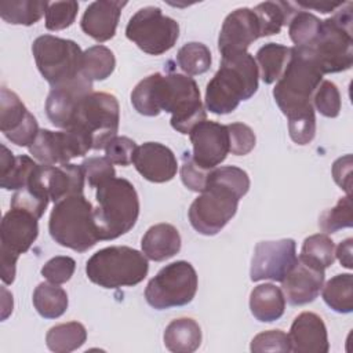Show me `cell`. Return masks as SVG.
<instances>
[{"instance_id":"1","label":"cell","mask_w":353,"mask_h":353,"mask_svg":"<svg viewBox=\"0 0 353 353\" xmlns=\"http://www.w3.org/2000/svg\"><path fill=\"white\" fill-rule=\"evenodd\" d=\"M131 103L143 116L171 113V127L181 134H190L205 120L200 90L188 74L153 73L145 77L132 90Z\"/></svg>"},{"instance_id":"2","label":"cell","mask_w":353,"mask_h":353,"mask_svg":"<svg viewBox=\"0 0 353 353\" xmlns=\"http://www.w3.org/2000/svg\"><path fill=\"white\" fill-rule=\"evenodd\" d=\"M250 189L248 174L234 165L211 170L207 188L193 200L189 221L196 232L214 236L234 216L240 199Z\"/></svg>"},{"instance_id":"3","label":"cell","mask_w":353,"mask_h":353,"mask_svg":"<svg viewBox=\"0 0 353 353\" xmlns=\"http://www.w3.org/2000/svg\"><path fill=\"white\" fill-rule=\"evenodd\" d=\"M258 65L250 52L222 57L221 68L205 88V108L214 114L232 113L258 90Z\"/></svg>"},{"instance_id":"4","label":"cell","mask_w":353,"mask_h":353,"mask_svg":"<svg viewBox=\"0 0 353 353\" xmlns=\"http://www.w3.org/2000/svg\"><path fill=\"white\" fill-rule=\"evenodd\" d=\"M323 73L306 47H292L290 61L273 88V97L287 119L313 112V95Z\"/></svg>"},{"instance_id":"5","label":"cell","mask_w":353,"mask_h":353,"mask_svg":"<svg viewBox=\"0 0 353 353\" xmlns=\"http://www.w3.org/2000/svg\"><path fill=\"white\" fill-rule=\"evenodd\" d=\"M94 218L99 240H114L130 232L139 215V199L134 185L124 178H112L97 188Z\"/></svg>"},{"instance_id":"6","label":"cell","mask_w":353,"mask_h":353,"mask_svg":"<svg viewBox=\"0 0 353 353\" xmlns=\"http://www.w3.org/2000/svg\"><path fill=\"white\" fill-rule=\"evenodd\" d=\"M48 230L55 243L77 252H85L99 240L94 207L83 193L68 196L55 203Z\"/></svg>"},{"instance_id":"7","label":"cell","mask_w":353,"mask_h":353,"mask_svg":"<svg viewBox=\"0 0 353 353\" xmlns=\"http://www.w3.org/2000/svg\"><path fill=\"white\" fill-rule=\"evenodd\" d=\"M352 3L346 1L336 12L321 21L320 32L309 48L321 73H338L353 65Z\"/></svg>"},{"instance_id":"8","label":"cell","mask_w":353,"mask_h":353,"mask_svg":"<svg viewBox=\"0 0 353 353\" xmlns=\"http://www.w3.org/2000/svg\"><path fill=\"white\" fill-rule=\"evenodd\" d=\"M149 263L143 252L127 245H113L97 251L85 263L90 281L103 288L132 287L148 274Z\"/></svg>"},{"instance_id":"9","label":"cell","mask_w":353,"mask_h":353,"mask_svg":"<svg viewBox=\"0 0 353 353\" xmlns=\"http://www.w3.org/2000/svg\"><path fill=\"white\" fill-rule=\"evenodd\" d=\"M36 66L51 88L77 79L83 70V52L77 43L51 34L39 36L32 44Z\"/></svg>"},{"instance_id":"10","label":"cell","mask_w":353,"mask_h":353,"mask_svg":"<svg viewBox=\"0 0 353 353\" xmlns=\"http://www.w3.org/2000/svg\"><path fill=\"white\" fill-rule=\"evenodd\" d=\"M197 284V273L192 263L176 261L165 265L150 279L145 288V299L157 310L183 306L193 301Z\"/></svg>"},{"instance_id":"11","label":"cell","mask_w":353,"mask_h":353,"mask_svg":"<svg viewBox=\"0 0 353 353\" xmlns=\"http://www.w3.org/2000/svg\"><path fill=\"white\" fill-rule=\"evenodd\" d=\"M125 36L143 52L161 55L171 50L179 37V25L164 15L159 7L148 6L138 10L125 26Z\"/></svg>"},{"instance_id":"12","label":"cell","mask_w":353,"mask_h":353,"mask_svg":"<svg viewBox=\"0 0 353 353\" xmlns=\"http://www.w3.org/2000/svg\"><path fill=\"white\" fill-rule=\"evenodd\" d=\"M120 108L114 95L108 92H91L80 102L74 121L70 127H79L90 135L92 149L99 150L117 137ZM69 127V128H70Z\"/></svg>"},{"instance_id":"13","label":"cell","mask_w":353,"mask_h":353,"mask_svg":"<svg viewBox=\"0 0 353 353\" xmlns=\"http://www.w3.org/2000/svg\"><path fill=\"white\" fill-rule=\"evenodd\" d=\"M28 149L33 159L41 164L58 165L88 153L92 149V141L79 127H70L63 131L44 128L39 131Z\"/></svg>"},{"instance_id":"14","label":"cell","mask_w":353,"mask_h":353,"mask_svg":"<svg viewBox=\"0 0 353 353\" xmlns=\"http://www.w3.org/2000/svg\"><path fill=\"white\" fill-rule=\"evenodd\" d=\"M296 259V244L292 239L261 241L254 250L250 279L252 281L273 280L281 283Z\"/></svg>"},{"instance_id":"15","label":"cell","mask_w":353,"mask_h":353,"mask_svg":"<svg viewBox=\"0 0 353 353\" xmlns=\"http://www.w3.org/2000/svg\"><path fill=\"white\" fill-rule=\"evenodd\" d=\"M0 130L18 146H30L40 131L36 117L19 97L4 85L0 91Z\"/></svg>"},{"instance_id":"16","label":"cell","mask_w":353,"mask_h":353,"mask_svg":"<svg viewBox=\"0 0 353 353\" xmlns=\"http://www.w3.org/2000/svg\"><path fill=\"white\" fill-rule=\"evenodd\" d=\"M91 92L92 81L84 74L63 85L51 88L46 101L47 117L55 127L68 130L74 121L80 102Z\"/></svg>"},{"instance_id":"17","label":"cell","mask_w":353,"mask_h":353,"mask_svg":"<svg viewBox=\"0 0 353 353\" xmlns=\"http://www.w3.org/2000/svg\"><path fill=\"white\" fill-rule=\"evenodd\" d=\"M193 146L192 157L203 168L212 170L219 165L230 152L226 125L203 120L190 131Z\"/></svg>"},{"instance_id":"18","label":"cell","mask_w":353,"mask_h":353,"mask_svg":"<svg viewBox=\"0 0 353 353\" xmlns=\"http://www.w3.org/2000/svg\"><path fill=\"white\" fill-rule=\"evenodd\" d=\"M37 234V218L26 211L11 208L4 214L0 226V255L18 259L30 248Z\"/></svg>"},{"instance_id":"19","label":"cell","mask_w":353,"mask_h":353,"mask_svg":"<svg viewBox=\"0 0 353 353\" xmlns=\"http://www.w3.org/2000/svg\"><path fill=\"white\" fill-rule=\"evenodd\" d=\"M258 37H261V33L254 11L247 7L237 8L223 21L218 37V50L222 57L245 52Z\"/></svg>"},{"instance_id":"20","label":"cell","mask_w":353,"mask_h":353,"mask_svg":"<svg viewBox=\"0 0 353 353\" xmlns=\"http://www.w3.org/2000/svg\"><path fill=\"white\" fill-rule=\"evenodd\" d=\"M324 269L298 258L292 269L281 281V291L285 301L292 306L313 302L324 284Z\"/></svg>"},{"instance_id":"21","label":"cell","mask_w":353,"mask_h":353,"mask_svg":"<svg viewBox=\"0 0 353 353\" xmlns=\"http://www.w3.org/2000/svg\"><path fill=\"white\" fill-rule=\"evenodd\" d=\"M132 164L145 179L154 183L171 181L178 171L174 152L159 142H145L137 146Z\"/></svg>"},{"instance_id":"22","label":"cell","mask_w":353,"mask_h":353,"mask_svg":"<svg viewBox=\"0 0 353 353\" xmlns=\"http://www.w3.org/2000/svg\"><path fill=\"white\" fill-rule=\"evenodd\" d=\"M36 178L54 203H58L68 196L83 193L84 190V171L81 165L77 164H39Z\"/></svg>"},{"instance_id":"23","label":"cell","mask_w":353,"mask_h":353,"mask_svg":"<svg viewBox=\"0 0 353 353\" xmlns=\"http://www.w3.org/2000/svg\"><path fill=\"white\" fill-rule=\"evenodd\" d=\"M290 346L294 353H327L330 350L327 327L313 312H303L291 324Z\"/></svg>"},{"instance_id":"24","label":"cell","mask_w":353,"mask_h":353,"mask_svg":"<svg viewBox=\"0 0 353 353\" xmlns=\"http://www.w3.org/2000/svg\"><path fill=\"white\" fill-rule=\"evenodd\" d=\"M127 1L116 0L92 1L83 14L81 30L99 43L110 40L116 33L121 10Z\"/></svg>"},{"instance_id":"25","label":"cell","mask_w":353,"mask_h":353,"mask_svg":"<svg viewBox=\"0 0 353 353\" xmlns=\"http://www.w3.org/2000/svg\"><path fill=\"white\" fill-rule=\"evenodd\" d=\"M145 256L154 262L172 258L181 250V236L178 229L170 223L150 226L141 241Z\"/></svg>"},{"instance_id":"26","label":"cell","mask_w":353,"mask_h":353,"mask_svg":"<svg viewBox=\"0 0 353 353\" xmlns=\"http://www.w3.org/2000/svg\"><path fill=\"white\" fill-rule=\"evenodd\" d=\"M39 164L29 156H14L1 145L0 153V186L7 190H19L30 183Z\"/></svg>"},{"instance_id":"27","label":"cell","mask_w":353,"mask_h":353,"mask_svg":"<svg viewBox=\"0 0 353 353\" xmlns=\"http://www.w3.org/2000/svg\"><path fill=\"white\" fill-rule=\"evenodd\" d=\"M250 309L258 321L279 320L285 309V296L281 288L272 283L259 284L250 294Z\"/></svg>"},{"instance_id":"28","label":"cell","mask_w":353,"mask_h":353,"mask_svg":"<svg viewBox=\"0 0 353 353\" xmlns=\"http://www.w3.org/2000/svg\"><path fill=\"white\" fill-rule=\"evenodd\" d=\"M163 339L170 352L192 353L197 350L201 343V328L193 319H175L165 327Z\"/></svg>"},{"instance_id":"29","label":"cell","mask_w":353,"mask_h":353,"mask_svg":"<svg viewBox=\"0 0 353 353\" xmlns=\"http://www.w3.org/2000/svg\"><path fill=\"white\" fill-rule=\"evenodd\" d=\"M252 11L258 19L261 37L280 33L281 28L296 12L294 4L287 1H263L255 6Z\"/></svg>"},{"instance_id":"30","label":"cell","mask_w":353,"mask_h":353,"mask_svg":"<svg viewBox=\"0 0 353 353\" xmlns=\"http://www.w3.org/2000/svg\"><path fill=\"white\" fill-rule=\"evenodd\" d=\"M291 57V48L277 43H268L256 51V65L265 84L277 81Z\"/></svg>"},{"instance_id":"31","label":"cell","mask_w":353,"mask_h":353,"mask_svg":"<svg viewBox=\"0 0 353 353\" xmlns=\"http://www.w3.org/2000/svg\"><path fill=\"white\" fill-rule=\"evenodd\" d=\"M87 330L81 323L69 321L54 325L46 335L47 347L55 353H69L84 345Z\"/></svg>"},{"instance_id":"32","label":"cell","mask_w":353,"mask_h":353,"mask_svg":"<svg viewBox=\"0 0 353 353\" xmlns=\"http://www.w3.org/2000/svg\"><path fill=\"white\" fill-rule=\"evenodd\" d=\"M33 306L44 319L61 317L68 309L66 291L54 283H40L33 291Z\"/></svg>"},{"instance_id":"33","label":"cell","mask_w":353,"mask_h":353,"mask_svg":"<svg viewBox=\"0 0 353 353\" xmlns=\"http://www.w3.org/2000/svg\"><path fill=\"white\" fill-rule=\"evenodd\" d=\"M48 1L39 0H18L1 1L0 17L11 25L30 26L36 23L47 11Z\"/></svg>"},{"instance_id":"34","label":"cell","mask_w":353,"mask_h":353,"mask_svg":"<svg viewBox=\"0 0 353 353\" xmlns=\"http://www.w3.org/2000/svg\"><path fill=\"white\" fill-rule=\"evenodd\" d=\"M324 302L338 313L353 310V276L350 273L336 274L321 288Z\"/></svg>"},{"instance_id":"35","label":"cell","mask_w":353,"mask_h":353,"mask_svg":"<svg viewBox=\"0 0 353 353\" xmlns=\"http://www.w3.org/2000/svg\"><path fill=\"white\" fill-rule=\"evenodd\" d=\"M116 66L113 52L105 46H92L83 52L81 73L91 81H101L108 79Z\"/></svg>"},{"instance_id":"36","label":"cell","mask_w":353,"mask_h":353,"mask_svg":"<svg viewBox=\"0 0 353 353\" xmlns=\"http://www.w3.org/2000/svg\"><path fill=\"white\" fill-rule=\"evenodd\" d=\"M39 168V167H37ZM37 172V170H36ZM50 196L43 185L37 181L36 174L29 185L17 190L11 197V208H18L32 214L34 218L40 219L48 205Z\"/></svg>"},{"instance_id":"37","label":"cell","mask_w":353,"mask_h":353,"mask_svg":"<svg viewBox=\"0 0 353 353\" xmlns=\"http://www.w3.org/2000/svg\"><path fill=\"white\" fill-rule=\"evenodd\" d=\"M299 258L325 270L335 261V244L327 234H312L305 239Z\"/></svg>"},{"instance_id":"38","label":"cell","mask_w":353,"mask_h":353,"mask_svg":"<svg viewBox=\"0 0 353 353\" xmlns=\"http://www.w3.org/2000/svg\"><path fill=\"white\" fill-rule=\"evenodd\" d=\"M176 62L188 76H197L205 73L211 68L212 58L210 48L205 44L192 41L179 48Z\"/></svg>"},{"instance_id":"39","label":"cell","mask_w":353,"mask_h":353,"mask_svg":"<svg viewBox=\"0 0 353 353\" xmlns=\"http://www.w3.org/2000/svg\"><path fill=\"white\" fill-rule=\"evenodd\" d=\"M288 23L290 39L295 47H310L320 32L321 21L307 11H296Z\"/></svg>"},{"instance_id":"40","label":"cell","mask_w":353,"mask_h":353,"mask_svg":"<svg viewBox=\"0 0 353 353\" xmlns=\"http://www.w3.org/2000/svg\"><path fill=\"white\" fill-rule=\"evenodd\" d=\"M319 226L325 233H335L343 228L353 226L350 196L338 200L335 207L324 211L319 219Z\"/></svg>"},{"instance_id":"41","label":"cell","mask_w":353,"mask_h":353,"mask_svg":"<svg viewBox=\"0 0 353 353\" xmlns=\"http://www.w3.org/2000/svg\"><path fill=\"white\" fill-rule=\"evenodd\" d=\"M79 3L69 1H52L48 3L46 11V28L48 30H62L69 28L77 15Z\"/></svg>"},{"instance_id":"42","label":"cell","mask_w":353,"mask_h":353,"mask_svg":"<svg viewBox=\"0 0 353 353\" xmlns=\"http://www.w3.org/2000/svg\"><path fill=\"white\" fill-rule=\"evenodd\" d=\"M313 108H316L325 117H336L341 112V94L338 87L330 81L323 80L313 95Z\"/></svg>"},{"instance_id":"43","label":"cell","mask_w":353,"mask_h":353,"mask_svg":"<svg viewBox=\"0 0 353 353\" xmlns=\"http://www.w3.org/2000/svg\"><path fill=\"white\" fill-rule=\"evenodd\" d=\"M210 174H211V170L200 167L193 160L189 152L183 153L182 165H181V179L189 190L201 193L207 188Z\"/></svg>"},{"instance_id":"44","label":"cell","mask_w":353,"mask_h":353,"mask_svg":"<svg viewBox=\"0 0 353 353\" xmlns=\"http://www.w3.org/2000/svg\"><path fill=\"white\" fill-rule=\"evenodd\" d=\"M80 165L91 188H98L116 175L113 163L108 157H88Z\"/></svg>"},{"instance_id":"45","label":"cell","mask_w":353,"mask_h":353,"mask_svg":"<svg viewBox=\"0 0 353 353\" xmlns=\"http://www.w3.org/2000/svg\"><path fill=\"white\" fill-rule=\"evenodd\" d=\"M251 352L254 353H263V352H291L290 338L281 330H269L259 332L251 341L250 346Z\"/></svg>"},{"instance_id":"46","label":"cell","mask_w":353,"mask_h":353,"mask_svg":"<svg viewBox=\"0 0 353 353\" xmlns=\"http://www.w3.org/2000/svg\"><path fill=\"white\" fill-rule=\"evenodd\" d=\"M229 132V149L232 154L244 156L248 154L255 146L254 131L243 123H232L226 125Z\"/></svg>"},{"instance_id":"47","label":"cell","mask_w":353,"mask_h":353,"mask_svg":"<svg viewBox=\"0 0 353 353\" xmlns=\"http://www.w3.org/2000/svg\"><path fill=\"white\" fill-rule=\"evenodd\" d=\"M76 269V262L73 258L66 255H58L51 258L41 268L43 277L54 284H62L70 280Z\"/></svg>"},{"instance_id":"48","label":"cell","mask_w":353,"mask_h":353,"mask_svg":"<svg viewBox=\"0 0 353 353\" xmlns=\"http://www.w3.org/2000/svg\"><path fill=\"white\" fill-rule=\"evenodd\" d=\"M288 132L291 139L298 145H306L312 142L316 135L314 110L288 119Z\"/></svg>"},{"instance_id":"49","label":"cell","mask_w":353,"mask_h":353,"mask_svg":"<svg viewBox=\"0 0 353 353\" xmlns=\"http://www.w3.org/2000/svg\"><path fill=\"white\" fill-rule=\"evenodd\" d=\"M137 145L128 137H114L105 146V157H108L113 164L127 167L132 163Z\"/></svg>"},{"instance_id":"50","label":"cell","mask_w":353,"mask_h":353,"mask_svg":"<svg viewBox=\"0 0 353 353\" xmlns=\"http://www.w3.org/2000/svg\"><path fill=\"white\" fill-rule=\"evenodd\" d=\"M332 176L341 189L346 192L347 196L352 193V154H345L339 157L332 164Z\"/></svg>"},{"instance_id":"51","label":"cell","mask_w":353,"mask_h":353,"mask_svg":"<svg viewBox=\"0 0 353 353\" xmlns=\"http://www.w3.org/2000/svg\"><path fill=\"white\" fill-rule=\"evenodd\" d=\"M352 247H353V239L349 237L346 240H343L336 248H335V258H338V261L341 262V265L346 269H352L353 268V262H352Z\"/></svg>"},{"instance_id":"52","label":"cell","mask_w":353,"mask_h":353,"mask_svg":"<svg viewBox=\"0 0 353 353\" xmlns=\"http://www.w3.org/2000/svg\"><path fill=\"white\" fill-rule=\"evenodd\" d=\"M345 4V1H320V3H307V1H298V6L303 7V8H312V10H317L323 14L335 11L338 8H341Z\"/></svg>"},{"instance_id":"53","label":"cell","mask_w":353,"mask_h":353,"mask_svg":"<svg viewBox=\"0 0 353 353\" xmlns=\"http://www.w3.org/2000/svg\"><path fill=\"white\" fill-rule=\"evenodd\" d=\"M3 292V314L1 319L6 320L8 317V314L12 312V295L8 294V291L3 287L1 288Z\"/></svg>"}]
</instances>
